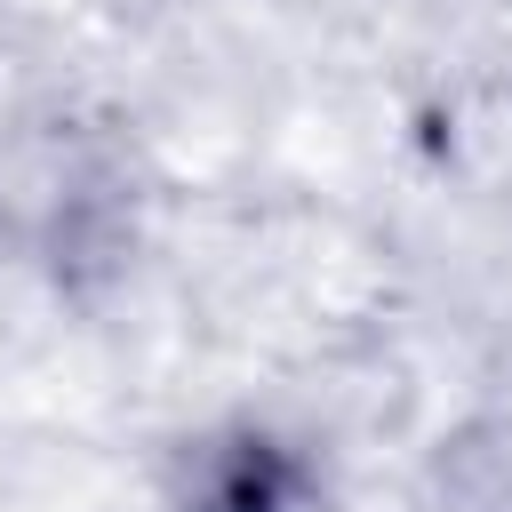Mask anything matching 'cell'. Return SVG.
Listing matches in <instances>:
<instances>
[{"label":"cell","mask_w":512,"mask_h":512,"mask_svg":"<svg viewBox=\"0 0 512 512\" xmlns=\"http://www.w3.org/2000/svg\"><path fill=\"white\" fill-rule=\"evenodd\" d=\"M424 512H512V408H480L424 448Z\"/></svg>","instance_id":"7a4b0ae2"},{"label":"cell","mask_w":512,"mask_h":512,"mask_svg":"<svg viewBox=\"0 0 512 512\" xmlns=\"http://www.w3.org/2000/svg\"><path fill=\"white\" fill-rule=\"evenodd\" d=\"M168 512H328V456L272 416H216L160 448Z\"/></svg>","instance_id":"6da1fadb"}]
</instances>
